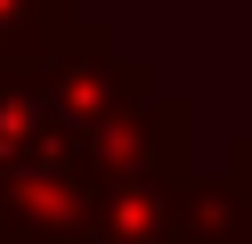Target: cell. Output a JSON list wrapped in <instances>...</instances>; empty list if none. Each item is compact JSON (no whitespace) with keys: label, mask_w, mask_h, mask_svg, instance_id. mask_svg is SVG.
<instances>
[{"label":"cell","mask_w":252,"mask_h":244,"mask_svg":"<svg viewBox=\"0 0 252 244\" xmlns=\"http://www.w3.org/2000/svg\"><path fill=\"white\" fill-rule=\"evenodd\" d=\"M65 33H73V0H0V73L57 57Z\"/></svg>","instance_id":"1"}]
</instances>
